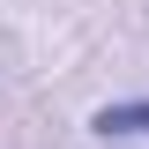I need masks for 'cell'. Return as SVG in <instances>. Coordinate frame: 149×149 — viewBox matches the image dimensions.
I'll use <instances>...</instances> for the list:
<instances>
[{
	"mask_svg": "<svg viewBox=\"0 0 149 149\" xmlns=\"http://www.w3.org/2000/svg\"><path fill=\"white\" fill-rule=\"evenodd\" d=\"M90 127L104 134V142H119V134H149V97H127V104H97Z\"/></svg>",
	"mask_w": 149,
	"mask_h": 149,
	"instance_id": "6da1fadb",
	"label": "cell"
}]
</instances>
